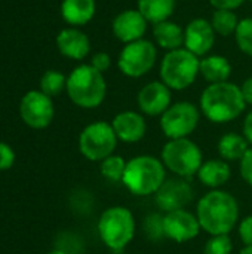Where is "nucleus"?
<instances>
[{"mask_svg": "<svg viewBox=\"0 0 252 254\" xmlns=\"http://www.w3.org/2000/svg\"><path fill=\"white\" fill-rule=\"evenodd\" d=\"M196 216L202 231L214 235H229L239 220V204L236 198L221 189L203 195L196 207Z\"/></svg>", "mask_w": 252, "mask_h": 254, "instance_id": "obj_1", "label": "nucleus"}, {"mask_svg": "<svg viewBox=\"0 0 252 254\" xmlns=\"http://www.w3.org/2000/svg\"><path fill=\"white\" fill-rule=\"evenodd\" d=\"M247 107L242 91L232 82L209 83L201 95V112L214 124H227L239 118Z\"/></svg>", "mask_w": 252, "mask_h": 254, "instance_id": "obj_2", "label": "nucleus"}, {"mask_svg": "<svg viewBox=\"0 0 252 254\" xmlns=\"http://www.w3.org/2000/svg\"><path fill=\"white\" fill-rule=\"evenodd\" d=\"M166 180V168L162 159L151 155H140L126 162L122 179L125 188L137 196L156 195Z\"/></svg>", "mask_w": 252, "mask_h": 254, "instance_id": "obj_3", "label": "nucleus"}, {"mask_svg": "<svg viewBox=\"0 0 252 254\" xmlns=\"http://www.w3.org/2000/svg\"><path fill=\"white\" fill-rule=\"evenodd\" d=\"M67 94L70 100L82 109H95L102 104L107 94L104 73L91 64L76 67L67 77Z\"/></svg>", "mask_w": 252, "mask_h": 254, "instance_id": "obj_4", "label": "nucleus"}, {"mask_svg": "<svg viewBox=\"0 0 252 254\" xmlns=\"http://www.w3.org/2000/svg\"><path fill=\"white\" fill-rule=\"evenodd\" d=\"M98 235L102 244L113 253H122L135 237V219L126 207L114 205L102 211L98 219Z\"/></svg>", "mask_w": 252, "mask_h": 254, "instance_id": "obj_5", "label": "nucleus"}, {"mask_svg": "<svg viewBox=\"0 0 252 254\" xmlns=\"http://www.w3.org/2000/svg\"><path fill=\"white\" fill-rule=\"evenodd\" d=\"M201 73V60L186 48L169 51L160 63V79L169 88L183 91L195 83Z\"/></svg>", "mask_w": 252, "mask_h": 254, "instance_id": "obj_6", "label": "nucleus"}, {"mask_svg": "<svg viewBox=\"0 0 252 254\" xmlns=\"http://www.w3.org/2000/svg\"><path fill=\"white\" fill-rule=\"evenodd\" d=\"M160 159L166 170L181 179L198 176V171L203 164L201 147L190 138L168 140L162 149Z\"/></svg>", "mask_w": 252, "mask_h": 254, "instance_id": "obj_7", "label": "nucleus"}, {"mask_svg": "<svg viewBox=\"0 0 252 254\" xmlns=\"http://www.w3.org/2000/svg\"><path fill=\"white\" fill-rule=\"evenodd\" d=\"M117 141L111 124L97 121L82 129L79 135V150L88 161L101 162L114 153Z\"/></svg>", "mask_w": 252, "mask_h": 254, "instance_id": "obj_8", "label": "nucleus"}, {"mask_svg": "<svg viewBox=\"0 0 252 254\" xmlns=\"http://www.w3.org/2000/svg\"><path fill=\"white\" fill-rule=\"evenodd\" d=\"M201 119V110L189 103L180 101L171 104L169 109L160 116V128L168 140L189 138V135L198 128Z\"/></svg>", "mask_w": 252, "mask_h": 254, "instance_id": "obj_9", "label": "nucleus"}, {"mask_svg": "<svg viewBox=\"0 0 252 254\" xmlns=\"http://www.w3.org/2000/svg\"><path fill=\"white\" fill-rule=\"evenodd\" d=\"M157 51L153 42L140 39L137 42L126 43L119 54L117 65L120 71L128 77H141L147 74L156 64Z\"/></svg>", "mask_w": 252, "mask_h": 254, "instance_id": "obj_10", "label": "nucleus"}, {"mask_svg": "<svg viewBox=\"0 0 252 254\" xmlns=\"http://www.w3.org/2000/svg\"><path fill=\"white\" fill-rule=\"evenodd\" d=\"M19 116L22 122L33 129L48 128L55 116L52 98L39 91H28L19 103Z\"/></svg>", "mask_w": 252, "mask_h": 254, "instance_id": "obj_11", "label": "nucleus"}, {"mask_svg": "<svg viewBox=\"0 0 252 254\" xmlns=\"http://www.w3.org/2000/svg\"><path fill=\"white\" fill-rule=\"evenodd\" d=\"M192 199L193 189L186 182V179L181 177L166 179L154 195V201L163 213L183 210L192 202Z\"/></svg>", "mask_w": 252, "mask_h": 254, "instance_id": "obj_12", "label": "nucleus"}, {"mask_svg": "<svg viewBox=\"0 0 252 254\" xmlns=\"http://www.w3.org/2000/svg\"><path fill=\"white\" fill-rule=\"evenodd\" d=\"M163 226L166 238L175 243H187L195 240L202 231L198 216L183 210H175L163 214Z\"/></svg>", "mask_w": 252, "mask_h": 254, "instance_id": "obj_13", "label": "nucleus"}, {"mask_svg": "<svg viewBox=\"0 0 252 254\" xmlns=\"http://www.w3.org/2000/svg\"><path fill=\"white\" fill-rule=\"evenodd\" d=\"M171 89L160 82H150L144 85L137 97L141 113L147 116H162L171 106Z\"/></svg>", "mask_w": 252, "mask_h": 254, "instance_id": "obj_14", "label": "nucleus"}, {"mask_svg": "<svg viewBox=\"0 0 252 254\" xmlns=\"http://www.w3.org/2000/svg\"><path fill=\"white\" fill-rule=\"evenodd\" d=\"M214 42L215 31L211 25V21L195 18L184 28V48L196 57L208 54L212 49Z\"/></svg>", "mask_w": 252, "mask_h": 254, "instance_id": "obj_15", "label": "nucleus"}, {"mask_svg": "<svg viewBox=\"0 0 252 254\" xmlns=\"http://www.w3.org/2000/svg\"><path fill=\"white\" fill-rule=\"evenodd\" d=\"M111 28L116 39L126 45L143 39L147 30V19L138 9H126L113 19Z\"/></svg>", "mask_w": 252, "mask_h": 254, "instance_id": "obj_16", "label": "nucleus"}, {"mask_svg": "<svg viewBox=\"0 0 252 254\" xmlns=\"http://www.w3.org/2000/svg\"><path fill=\"white\" fill-rule=\"evenodd\" d=\"M111 127L116 132L117 140L123 143H138L144 138L147 132L144 116L132 110L117 113L111 121Z\"/></svg>", "mask_w": 252, "mask_h": 254, "instance_id": "obj_17", "label": "nucleus"}, {"mask_svg": "<svg viewBox=\"0 0 252 254\" xmlns=\"http://www.w3.org/2000/svg\"><path fill=\"white\" fill-rule=\"evenodd\" d=\"M56 46L59 52L71 60H83L91 51L88 36L77 28H64L56 36Z\"/></svg>", "mask_w": 252, "mask_h": 254, "instance_id": "obj_18", "label": "nucleus"}, {"mask_svg": "<svg viewBox=\"0 0 252 254\" xmlns=\"http://www.w3.org/2000/svg\"><path fill=\"white\" fill-rule=\"evenodd\" d=\"M198 177L206 188L220 189L223 188L232 177L230 165L224 159H208L203 161L201 170L198 171Z\"/></svg>", "mask_w": 252, "mask_h": 254, "instance_id": "obj_19", "label": "nucleus"}, {"mask_svg": "<svg viewBox=\"0 0 252 254\" xmlns=\"http://www.w3.org/2000/svg\"><path fill=\"white\" fill-rule=\"evenodd\" d=\"M95 10V0H62L61 3V15L71 25L88 24L94 18Z\"/></svg>", "mask_w": 252, "mask_h": 254, "instance_id": "obj_20", "label": "nucleus"}, {"mask_svg": "<svg viewBox=\"0 0 252 254\" xmlns=\"http://www.w3.org/2000/svg\"><path fill=\"white\" fill-rule=\"evenodd\" d=\"M153 36L156 43L168 52L180 49L184 45V30L169 19L154 24Z\"/></svg>", "mask_w": 252, "mask_h": 254, "instance_id": "obj_21", "label": "nucleus"}, {"mask_svg": "<svg viewBox=\"0 0 252 254\" xmlns=\"http://www.w3.org/2000/svg\"><path fill=\"white\" fill-rule=\"evenodd\" d=\"M201 74L209 83L227 82L232 74V65L223 55H211L201 60Z\"/></svg>", "mask_w": 252, "mask_h": 254, "instance_id": "obj_22", "label": "nucleus"}, {"mask_svg": "<svg viewBox=\"0 0 252 254\" xmlns=\"http://www.w3.org/2000/svg\"><path fill=\"white\" fill-rule=\"evenodd\" d=\"M250 143L244 137V134L227 132L218 141V155L226 162H236L244 158L248 152Z\"/></svg>", "mask_w": 252, "mask_h": 254, "instance_id": "obj_23", "label": "nucleus"}, {"mask_svg": "<svg viewBox=\"0 0 252 254\" xmlns=\"http://www.w3.org/2000/svg\"><path fill=\"white\" fill-rule=\"evenodd\" d=\"M177 0H138V10L147 22L159 24L174 13Z\"/></svg>", "mask_w": 252, "mask_h": 254, "instance_id": "obj_24", "label": "nucleus"}, {"mask_svg": "<svg viewBox=\"0 0 252 254\" xmlns=\"http://www.w3.org/2000/svg\"><path fill=\"white\" fill-rule=\"evenodd\" d=\"M239 19L233 10H226V9H217L211 18V25L214 31L220 36H230L235 34L238 28Z\"/></svg>", "mask_w": 252, "mask_h": 254, "instance_id": "obj_25", "label": "nucleus"}, {"mask_svg": "<svg viewBox=\"0 0 252 254\" xmlns=\"http://www.w3.org/2000/svg\"><path fill=\"white\" fill-rule=\"evenodd\" d=\"M125 170H126V161L122 156L114 155V153L100 162L101 176L105 180L113 182V183L122 182L123 174H125Z\"/></svg>", "mask_w": 252, "mask_h": 254, "instance_id": "obj_26", "label": "nucleus"}, {"mask_svg": "<svg viewBox=\"0 0 252 254\" xmlns=\"http://www.w3.org/2000/svg\"><path fill=\"white\" fill-rule=\"evenodd\" d=\"M67 86V79L62 73L56 70H48L40 79V91L48 97L59 95Z\"/></svg>", "mask_w": 252, "mask_h": 254, "instance_id": "obj_27", "label": "nucleus"}, {"mask_svg": "<svg viewBox=\"0 0 252 254\" xmlns=\"http://www.w3.org/2000/svg\"><path fill=\"white\" fill-rule=\"evenodd\" d=\"M235 39L239 49L252 57V18H244L239 21L235 31Z\"/></svg>", "mask_w": 252, "mask_h": 254, "instance_id": "obj_28", "label": "nucleus"}, {"mask_svg": "<svg viewBox=\"0 0 252 254\" xmlns=\"http://www.w3.org/2000/svg\"><path fill=\"white\" fill-rule=\"evenodd\" d=\"M143 229H144V234L146 237L150 240V241H160L163 238H166L165 235V226H163V214H159V213H153V214H149L143 223Z\"/></svg>", "mask_w": 252, "mask_h": 254, "instance_id": "obj_29", "label": "nucleus"}, {"mask_svg": "<svg viewBox=\"0 0 252 254\" xmlns=\"http://www.w3.org/2000/svg\"><path fill=\"white\" fill-rule=\"evenodd\" d=\"M232 252L233 243L229 235H214L203 247V254H232Z\"/></svg>", "mask_w": 252, "mask_h": 254, "instance_id": "obj_30", "label": "nucleus"}, {"mask_svg": "<svg viewBox=\"0 0 252 254\" xmlns=\"http://www.w3.org/2000/svg\"><path fill=\"white\" fill-rule=\"evenodd\" d=\"M16 155L13 149L7 144L0 141V171H7L13 167Z\"/></svg>", "mask_w": 252, "mask_h": 254, "instance_id": "obj_31", "label": "nucleus"}, {"mask_svg": "<svg viewBox=\"0 0 252 254\" xmlns=\"http://www.w3.org/2000/svg\"><path fill=\"white\" fill-rule=\"evenodd\" d=\"M239 167H241L242 179L245 180V183H248L250 186H252V147L248 149V152L239 161Z\"/></svg>", "mask_w": 252, "mask_h": 254, "instance_id": "obj_32", "label": "nucleus"}, {"mask_svg": "<svg viewBox=\"0 0 252 254\" xmlns=\"http://www.w3.org/2000/svg\"><path fill=\"white\" fill-rule=\"evenodd\" d=\"M239 238L245 247L252 246V214L242 219L239 223Z\"/></svg>", "mask_w": 252, "mask_h": 254, "instance_id": "obj_33", "label": "nucleus"}, {"mask_svg": "<svg viewBox=\"0 0 252 254\" xmlns=\"http://www.w3.org/2000/svg\"><path fill=\"white\" fill-rule=\"evenodd\" d=\"M110 64H111V60H110V55L107 52H97L92 57V61H91V65L94 68H97L98 71H101V73L107 71Z\"/></svg>", "mask_w": 252, "mask_h": 254, "instance_id": "obj_34", "label": "nucleus"}, {"mask_svg": "<svg viewBox=\"0 0 252 254\" xmlns=\"http://www.w3.org/2000/svg\"><path fill=\"white\" fill-rule=\"evenodd\" d=\"M245 0H209V3L215 9H226V10H235L239 6H242Z\"/></svg>", "mask_w": 252, "mask_h": 254, "instance_id": "obj_35", "label": "nucleus"}, {"mask_svg": "<svg viewBox=\"0 0 252 254\" xmlns=\"http://www.w3.org/2000/svg\"><path fill=\"white\" fill-rule=\"evenodd\" d=\"M241 91H242V95H244V100H245L247 106H248V104L252 106V77H248V79L242 83Z\"/></svg>", "mask_w": 252, "mask_h": 254, "instance_id": "obj_36", "label": "nucleus"}, {"mask_svg": "<svg viewBox=\"0 0 252 254\" xmlns=\"http://www.w3.org/2000/svg\"><path fill=\"white\" fill-rule=\"evenodd\" d=\"M244 137L252 146V110L247 115V118L244 121Z\"/></svg>", "mask_w": 252, "mask_h": 254, "instance_id": "obj_37", "label": "nucleus"}, {"mask_svg": "<svg viewBox=\"0 0 252 254\" xmlns=\"http://www.w3.org/2000/svg\"><path fill=\"white\" fill-rule=\"evenodd\" d=\"M48 254H68L65 250H62V249H53V250H50Z\"/></svg>", "mask_w": 252, "mask_h": 254, "instance_id": "obj_38", "label": "nucleus"}, {"mask_svg": "<svg viewBox=\"0 0 252 254\" xmlns=\"http://www.w3.org/2000/svg\"><path fill=\"white\" fill-rule=\"evenodd\" d=\"M241 254H252V246H250V247H244Z\"/></svg>", "mask_w": 252, "mask_h": 254, "instance_id": "obj_39", "label": "nucleus"}, {"mask_svg": "<svg viewBox=\"0 0 252 254\" xmlns=\"http://www.w3.org/2000/svg\"><path fill=\"white\" fill-rule=\"evenodd\" d=\"M250 1H252V0H250Z\"/></svg>", "mask_w": 252, "mask_h": 254, "instance_id": "obj_40", "label": "nucleus"}]
</instances>
